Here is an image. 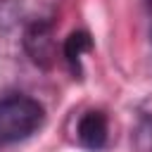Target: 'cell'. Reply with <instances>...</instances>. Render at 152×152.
<instances>
[{
    "instance_id": "cell-1",
    "label": "cell",
    "mask_w": 152,
    "mask_h": 152,
    "mask_svg": "<svg viewBox=\"0 0 152 152\" xmlns=\"http://www.w3.org/2000/svg\"><path fill=\"white\" fill-rule=\"evenodd\" d=\"M43 124V107L24 95L0 100V147L14 145L38 131Z\"/></svg>"
},
{
    "instance_id": "cell-2",
    "label": "cell",
    "mask_w": 152,
    "mask_h": 152,
    "mask_svg": "<svg viewBox=\"0 0 152 152\" xmlns=\"http://www.w3.org/2000/svg\"><path fill=\"white\" fill-rule=\"evenodd\" d=\"M78 140L90 150H100L107 142V119L102 112H88L78 121Z\"/></svg>"
},
{
    "instance_id": "cell-3",
    "label": "cell",
    "mask_w": 152,
    "mask_h": 152,
    "mask_svg": "<svg viewBox=\"0 0 152 152\" xmlns=\"http://www.w3.org/2000/svg\"><path fill=\"white\" fill-rule=\"evenodd\" d=\"M140 140H142L145 150H150V152H152V116L142 124V128H140Z\"/></svg>"
}]
</instances>
